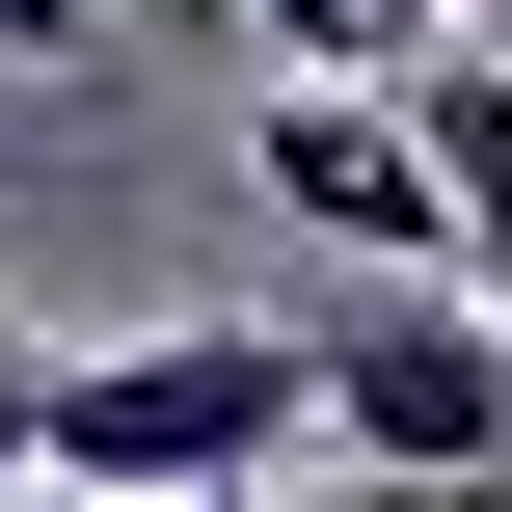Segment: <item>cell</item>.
I'll return each mask as SVG.
<instances>
[{
	"instance_id": "obj_1",
	"label": "cell",
	"mask_w": 512,
	"mask_h": 512,
	"mask_svg": "<svg viewBox=\"0 0 512 512\" xmlns=\"http://www.w3.org/2000/svg\"><path fill=\"white\" fill-rule=\"evenodd\" d=\"M297 432H324V351L297 324H162V351H81L54 378V486H108V512H243Z\"/></svg>"
},
{
	"instance_id": "obj_2",
	"label": "cell",
	"mask_w": 512,
	"mask_h": 512,
	"mask_svg": "<svg viewBox=\"0 0 512 512\" xmlns=\"http://www.w3.org/2000/svg\"><path fill=\"white\" fill-rule=\"evenodd\" d=\"M297 351H324V459H351V486H459V512H512V324H486V297L378 270V297H324Z\"/></svg>"
},
{
	"instance_id": "obj_3",
	"label": "cell",
	"mask_w": 512,
	"mask_h": 512,
	"mask_svg": "<svg viewBox=\"0 0 512 512\" xmlns=\"http://www.w3.org/2000/svg\"><path fill=\"white\" fill-rule=\"evenodd\" d=\"M270 216L297 243H351V270H432L459 297V216H432V135H405V81H270Z\"/></svg>"
},
{
	"instance_id": "obj_4",
	"label": "cell",
	"mask_w": 512,
	"mask_h": 512,
	"mask_svg": "<svg viewBox=\"0 0 512 512\" xmlns=\"http://www.w3.org/2000/svg\"><path fill=\"white\" fill-rule=\"evenodd\" d=\"M405 135H432V216H459V270L512 324V54H405Z\"/></svg>"
},
{
	"instance_id": "obj_5",
	"label": "cell",
	"mask_w": 512,
	"mask_h": 512,
	"mask_svg": "<svg viewBox=\"0 0 512 512\" xmlns=\"http://www.w3.org/2000/svg\"><path fill=\"white\" fill-rule=\"evenodd\" d=\"M216 27H270V54H324V81H405V54H378V0H216Z\"/></svg>"
},
{
	"instance_id": "obj_6",
	"label": "cell",
	"mask_w": 512,
	"mask_h": 512,
	"mask_svg": "<svg viewBox=\"0 0 512 512\" xmlns=\"http://www.w3.org/2000/svg\"><path fill=\"white\" fill-rule=\"evenodd\" d=\"M54 486V351H0V512Z\"/></svg>"
},
{
	"instance_id": "obj_7",
	"label": "cell",
	"mask_w": 512,
	"mask_h": 512,
	"mask_svg": "<svg viewBox=\"0 0 512 512\" xmlns=\"http://www.w3.org/2000/svg\"><path fill=\"white\" fill-rule=\"evenodd\" d=\"M297 512H459V486H297Z\"/></svg>"
},
{
	"instance_id": "obj_8",
	"label": "cell",
	"mask_w": 512,
	"mask_h": 512,
	"mask_svg": "<svg viewBox=\"0 0 512 512\" xmlns=\"http://www.w3.org/2000/svg\"><path fill=\"white\" fill-rule=\"evenodd\" d=\"M432 27H459V0H378V54H432Z\"/></svg>"
},
{
	"instance_id": "obj_9",
	"label": "cell",
	"mask_w": 512,
	"mask_h": 512,
	"mask_svg": "<svg viewBox=\"0 0 512 512\" xmlns=\"http://www.w3.org/2000/svg\"><path fill=\"white\" fill-rule=\"evenodd\" d=\"M27 512H108V486H27Z\"/></svg>"
}]
</instances>
